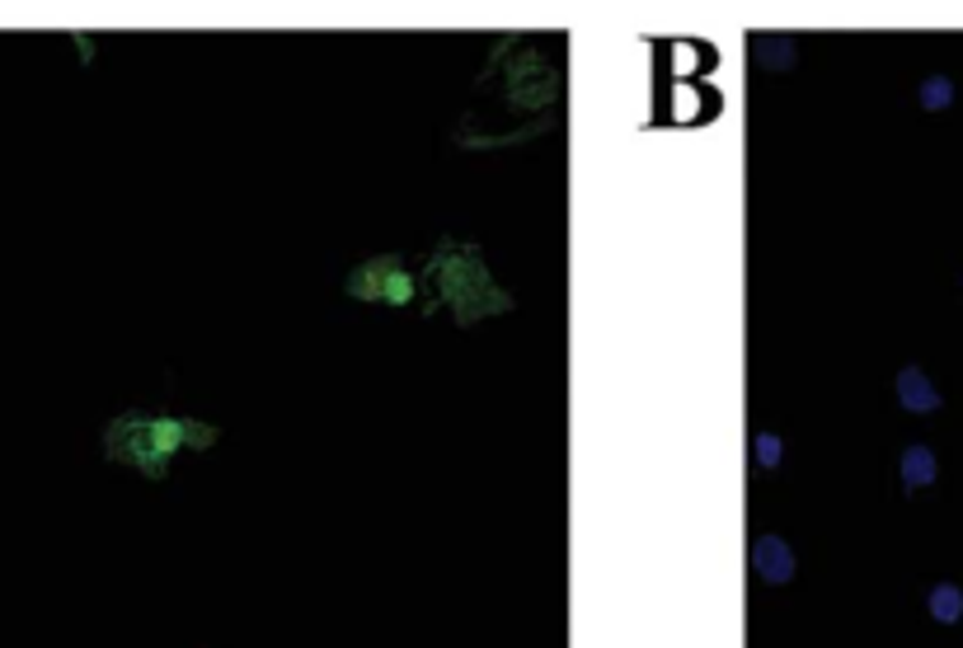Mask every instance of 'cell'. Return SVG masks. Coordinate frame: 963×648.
<instances>
[{"instance_id": "cell-1", "label": "cell", "mask_w": 963, "mask_h": 648, "mask_svg": "<svg viewBox=\"0 0 963 648\" xmlns=\"http://www.w3.org/2000/svg\"><path fill=\"white\" fill-rule=\"evenodd\" d=\"M424 283H428L424 315L447 306L451 320H457L461 329L480 325V320H494V315H507L517 306L513 292L499 287V277H494V268H489L484 250L461 240V235H442L433 244V254L424 264Z\"/></svg>"}, {"instance_id": "cell-2", "label": "cell", "mask_w": 963, "mask_h": 648, "mask_svg": "<svg viewBox=\"0 0 963 648\" xmlns=\"http://www.w3.org/2000/svg\"><path fill=\"white\" fill-rule=\"evenodd\" d=\"M217 437L221 428L203 424V418L128 409L103 428V457L113 465H128L136 475H146L151 484H161L179 451H207V447H217Z\"/></svg>"}, {"instance_id": "cell-3", "label": "cell", "mask_w": 963, "mask_h": 648, "mask_svg": "<svg viewBox=\"0 0 963 648\" xmlns=\"http://www.w3.org/2000/svg\"><path fill=\"white\" fill-rule=\"evenodd\" d=\"M480 85H494L499 103L507 118L522 113H550L559 99H565V72L550 62V52H540L532 39L522 33H503L489 52Z\"/></svg>"}, {"instance_id": "cell-4", "label": "cell", "mask_w": 963, "mask_h": 648, "mask_svg": "<svg viewBox=\"0 0 963 648\" xmlns=\"http://www.w3.org/2000/svg\"><path fill=\"white\" fill-rule=\"evenodd\" d=\"M343 292L362 306H385V310H405L418 301V277L409 273L405 254H376L343 277Z\"/></svg>"}, {"instance_id": "cell-5", "label": "cell", "mask_w": 963, "mask_h": 648, "mask_svg": "<svg viewBox=\"0 0 963 648\" xmlns=\"http://www.w3.org/2000/svg\"><path fill=\"white\" fill-rule=\"evenodd\" d=\"M752 573H757L762 583H770V587L795 583L799 559L790 550V540H785V536H757V540H752Z\"/></svg>"}, {"instance_id": "cell-6", "label": "cell", "mask_w": 963, "mask_h": 648, "mask_svg": "<svg viewBox=\"0 0 963 648\" xmlns=\"http://www.w3.org/2000/svg\"><path fill=\"white\" fill-rule=\"evenodd\" d=\"M893 385H898V405H902L907 414H935V409L944 405V395L935 391L931 376H926L921 366H902Z\"/></svg>"}, {"instance_id": "cell-7", "label": "cell", "mask_w": 963, "mask_h": 648, "mask_svg": "<svg viewBox=\"0 0 963 648\" xmlns=\"http://www.w3.org/2000/svg\"><path fill=\"white\" fill-rule=\"evenodd\" d=\"M935 475H940V461H935V451L931 447H907L902 451V461H898V480H902V488L907 494H917V488H926V484H935Z\"/></svg>"}, {"instance_id": "cell-8", "label": "cell", "mask_w": 963, "mask_h": 648, "mask_svg": "<svg viewBox=\"0 0 963 648\" xmlns=\"http://www.w3.org/2000/svg\"><path fill=\"white\" fill-rule=\"evenodd\" d=\"M752 62L766 66V72H785V66L799 62V47L790 33H757L752 39Z\"/></svg>"}, {"instance_id": "cell-9", "label": "cell", "mask_w": 963, "mask_h": 648, "mask_svg": "<svg viewBox=\"0 0 963 648\" xmlns=\"http://www.w3.org/2000/svg\"><path fill=\"white\" fill-rule=\"evenodd\" d=\"M926 606H931V616H935L940 625H954V620L963 616V592H959L954 583H940V587H931Z\"/></svg>"}, {"instance_id": "cell-10", "label": "cell", "mask_w": 963, "mask_h": 648, "mask_svg": "<svg viewBox=\"0 0 963 648\" xmlns=\"http://www.w3.org/2000/svg\"><path fill=\"white\" fill-rule=\"evenodd\" d=\"M752 457H757L762 470H776L785 461V442L776 432H757V437H752Z\"/></svg>"}, {"instance_id": "cell-11", "label": "cell", "mask_w": 963, "mask_h": 648, "mask_svg": "<svg viewBox=\"0 0 963 648\" xmlns=\"http://www.w3.org/2000/svg\"><path fill=\"white\" fill-rule=\"evenodd\" d=\"M954 99V80L950 76H926L921 80V109H944Z\"/></svg>"}]
</instances>
